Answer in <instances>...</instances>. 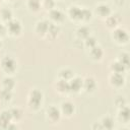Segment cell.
Returning <instances> with one entry per match:
<instances>
[{
    "instance_id": "obj_23",
    "label": "cell",
    "mask_w": 130,
    "mask_h": 130,
    "mask_svg": "<svg viewBox=\"0 0 130 130\" xmlns=\"http://www.w3.org/2000/svg\"><path fill=\"white\" fill-rule=\"evenodd\" d=\"M58 31H59V28H58L57 25H55V24H49V28H48V31H47V32H49V35H51L53 37H56L57 34H58Z\"/></svg>"
},
{
    "instance_id": "obj_25",
    "label": "cell",
    "mask_w": 130,
    "mask_h": 130,
    "mask_svg": "<svg viewBox=\"0 0 130 130\" xmlns=\"http://www.w3.org/2000/svg\"><path fill=\"white\" fill-rule=\"evenodd\" d=\"M1 15H2V18L5 19V20H10L11 19V16H12V13L9 9H3L1 11Z\"/></svg>"
},
{
    "instance_id": "obj_13",
    "label": "cell",
    "mask_w": 130,
    "mask_h": 130,
    "mask_svg": "<svg viewBox=\"0 0 130 130\" xmlns=\"http://www.w3.org/2000/svg\"><path fill=\"white\" fill-rule=\"evenodd\" d=\"M69 13H70V15H71L73 18H75V19H81V18H82L81 9L78 8V7H76V6L71 7L70 10H69Z\"/></svg>"
},
{
    "instance_id": "obj_18",
    "label": "cell",
    "mask_w": 130,
    "mask_h": 130,
    "mask_svg": "<svg viewBox=\"0 0 130 130\" xmlns=\"http://www.w3.org/2000/svg\"><path fill=\"white\" fill-rule=\"evenodd\" d=\"M11 96H12L11 90H9V89L4 88V89H2L0 91V99L3 100V101H9L11 99Z\"/></svg>"
},
{
    "instance_id": "obj_31",
    "label": "cell",
    "mask_w": 130,
    "mask_h": 130,
    "mask_svg": "<svg viewBox=\"0 0 130 130\" xmlns=\"http://www.w3.org/2000/svg\"><path fill=\"white\" fill-rule=\"evenodd\" d=\"M125 67L128 66V54H122L121 56V61H120Z\"/></svg>"
},
{
    "instance_id": "obj_29",
    "label": "cell",
    "mask_w": 130,
    "mask_h": 130,
    "mask_svg": "<svg viewBox=\"0 0 130 130\" xmlns=\"http://www.w3.org/2000/svg\"><path fill=\"white\" fill-rule=\"evenodd\" d=\"M10 113H11V116H12L13 118H16V119L20 118V116H21V112H20L19 109H12V110L10 111Z\"/></svg>"
},
{
    "instance_id": "obj_35",
    "label": "cell",
    "mask_w": 130,
    "mask_h": 130,
    "mask_svg": "<svg viewBox=\"0 0 130 130\" xmlns=\"http://www.w3.org/2000/svg\"><path fill=\"white\" fill-rule=\"evenodd\" d=\"M0 46H1V42H0Z\"/></svg>"
},
{
    "instance_id": "obj_32",
    "label": "cell",
    "mask_w": 130,
    "mask_h": 130,
    "mask_svg": "<svg viewBox=\"0 0 130 130\" xmlns=\"http://www.w3.org/2000/svg\"><path fill=\"white\" fill-rule=\"evenodd\" d=\"M116 104H117L119 107H124V106H125V100L119 96V98L116 100Z\"/></svg>"
},
{
    "instance_id": "obj_1",
    "label": "cell",
    "mask_w": 130,
    "mask_h": 130,
    "mask_svg": "<svg viewBox=\"0 0 130 130\" xmlns=\"http://www.w3.org/2000/svg\"><path fill=\"white\" fill-rule=\"evenodd\" d=\"M42 98H43V94L40 90H38V89L32 90L29 95V102H28L29 106L32 109H38L42 103Z\"/></svg>"
},
{
    "instance_id": "obj_15",
    "label": "cell",
    "mask_w": 130,
    "mask_h": 130,
    "mask_svg": "<svg viewBox=\"0 0 130 130\" xmlns=\"http://www.w3.org/2000/svg\"><path fill=\"white\" fill-rule=\"evenodd\" d=\"M90 54L91 56L94 58V59H101V57L103 56V50L100 48V47H92L91 48V51H90Z\"/></svg>"
},
{
    "instance_id": "obj_24",
    "label": "cell",
    "mask_w": 130,
    "mask_h": 130,
    "mask_svg": "<svg viewBox=\"0 0 130 130\" xmlns=\"http://www.w3.org/2000/svg\"><path fill=\"white\" fill-rule=\"evenodd\" d=\"M61 77H62V79H65V80L71 78V77H72V71L69 70V69H64V70H62V71H61Z\"/></svg>"
},
{
    "instance_id": "obj_7",
    "label": "cell",
    "mask_w": 130,
    "mask_h": 130,
    "mask_svg": "<svg viewBox=\"0 0 130 130\" xmlns=\"http://www.w3.org/2000/svg\"><path fill=\"white\" fill-rule=\"evenodd\" d=\"M48 116L52 121H57L60 118V111L56 107H51L48 110Z\"/></svg>"
},
{
    "instance_id": "obj_27",
    "label": "cell",
    "mask_w": 130,
    "mask_h": 130,
    "mask_svg": "<svg viewBox=\"0 0 130 130\" xmlns=\"http://www.w3.org/2000/svg\"><path fill=\"white\" fill-rule=\"evenodd\" d=\"M85 44H86L87 47L92 48V47L95 46L96 42H95V39H94V38H92V37H89V38H88V37H87V38H86V41H85Z\"/></svg>"
},
{
    "instance_id": "obj_9",
    "label": "cell",
    "mask_w": 130,
    "mask_h": 130,
    "mask_svg": "<svg viewBox=\"0 0 130 130\" xmlns=\"http://www.w3.org/2000/svg\"><path fill=\"white\" fill-rule=\"evenodd\" d=\"M62 111H63L64 114L70 116V115L73 113V111H74V106H73V104H71L70 102H65V103H63V104H62Z\"/></svg>"
},
{
    "instance_id": "obj_34",
    "label": "cell",
    "mask_w": 130,
    "mask_h": 130,
    "mask_svg": "<svg viewBox=\"0 0 130 130\" xmlns=\"http://www.w3.org/2000/svg\"><path fill=\"white\" fill-rule=\"evenodd\" d=\"M3 32H4V27H3V25L0 24V35H2Z\"/></svg>"
},
{
    "instance_id": "obj_26",
    "label": "cell",
    "mask_w": 130,
    "mask_h": 130,
    "mask_svg": "<svg viewBox=\"0 0 130 130\" xmlns=\"http://www.w3.org/2000/svg\"><path fill=\"white\" fill-rule=\"evenodd\" d=\"M28 6L32 10H38L40 7V0H29L28 1Z\"/></svg>"
},
{
    "instance_id": "obj_8",
    "label": "cell",
    "mask_w": 130,
    "mask_h": 130,
    "mask_svg": "<svg viewBox=\"0 0 130 130\" xmlns=\"http://www.w3.org/2000/svg\"><path fill=\"white\" fill-rule=\"evenodd\" d=\"M57 88L61 92H67V91L70 90V88H69V82H67V80H65V79H61L57 83Z\"/></svg>"
},
{
    "instance_id": "obj_19",
    "label": "cell",
    "mask_w": 130,
    "mask_h": 130,
    "mask_svg": "<svg viewBox=\"0 0 130 130\" xmlns=\"http://www.w3.org/2000/svg\"><path fill=\"white\" fill-rule=\"evenodd\" d=\"M3 85H4V88L11 90L13 88V86H14V80L12 78H10V77H6L3 80Z\"/></svg>"
},
{
    "instance_id": "obj_3",
    "label": "cell",
    "mask_w": 130,
    "mask_h": 130,
    "mask_svg": "<svg viewBox=\"0 0 130 130\" xmlns=\"http://www.w3.org/2000/svg\"><path fill=\"white\" fill-rule=\"evenodd\" d=\"M11 118H12V116H11L10 111H4V112H2L0 114V126L3 127V128L8 127V124L10 123Z\"/></svg>"
},
{
    "instance_id": "obj_12",
    "label": "cell",
    "mask_w": 130,
    "mask_h": 130,
    "mask_svg": "<svg viewBox=\"0 0 130 130\" xmlns=\"http://www.w3.org/2000/svg\"><path fill=\"white\" fill-rule=\"evenodd\" d=\"M96 11H98V13H99L100 15H102V16H107V15L110 14V7H109L108 5H106V4H101V5L98 6Z\"/></svg>"
},
{
    "instance_id": "obj_20",
    "label": "cell",
    "mask_w": 130,
    "mask_h": 130,
    "mask_svg": "<svg viewBox=\"0 0 130 130\" xmlns=\"http://www.w3.org/2000/svg\"><path fill=\"white\" fill-rule=\"evenodd\" d=\"M112 68H113V70H114L115 72L121 73V72H123V70H124L126 67H125L121 62H115V63H113Z\"/></svg>"
},
{
    "instance_id": "obj_2",
    "label": "cell",
    "mask_w": 130,
    "mask_h": 130,
    "mask_svg": "<svg viewBox=\"0 0 130 130\" xmlns=\"http://www.w3.org/2000/svg\"><path fill=\"white\" fill-rule=\"evenodd\" d=\"M2 67L5 71L7 72H12L15 70L16 68V63L15 61L10 58V57H5L3 60H2Z\"/></svg>"
},
{
    "instance_id": "obj_28",
    "label": "cell",
    "mask_w": 130,
    "mask_h": 130,
    "mask_svg": "<svg viewBox=\"0 0 130 130\" xmlns=\"http://www.w3.org/2000/svg\"><path fill=\"white\" fill-rule=\"evenodd\" d=\"M81 15H82V18L88 19V18H90V16H91V12H90L88 9L83 8V9H81Z\"/></svg>"
},
{
    "instance_id": "obj_14",
    "label": "cell",
    "mask_w": 130,
    "mask_h": 130,
    "mask_svg": "<svg viewBox=\"0 0 130 130\" xmlns=\"http://www.w3.org/2000/svg\"><path fill=\"white\" fill-rule=\"evenodd\" d=\"M49 28V23L47 21H40L37 24V30L40 34H46Z\"/></svg>"
},
{
    "instance_id": "obj_16",
    "label": "cell",
    "mask_w": 130,
    "mask_h": 130,
    "mask_svg": "<svg viewBox=\"0 0 130 130\" xmlns=\"http://www.w3.org/2000/svg\"><path fill=\"white\" fill-rule=\"evenodd\" d=\"M102 126L103 128H107V129H112L113 126H114V121L111 117H105L103 119V122H102Z\"/></svg>"
},
{
    "instance_id": "obj_21",
    "label": "cell",
    "mask_w": 130,
    "mask_h": 130,
    "mask_svg": "<svg viewBox=\"0 0 130 130\" xmlns=\"http://www.w3.org/2000/svg\"><path fill=\"white\" fill-rule=\"evenodd\" d=\"M77 32H78V36L80 38H87L89 35V29L86 26H81L80 28H78Z\"/></svg>"
},
{
    "instance_id": "obj_30",
    "label": "cell",
    "mask_w": 130,
    "mask_h": 130,
    "mask_svg": "<svg viewBox=\"0 0 130 130\" xmlns=\"http://www.w3.org/2000/svg\"><path fill=\"white\" fill-rule=\"evenodd\" d=\"M107 23H108L109 26H115V25L117 24V19H116V17H115V16L109 17L108 20H107Z\"/></svg>"
},
{
    "instance_id": "obj_4",
    "label": "cell",
    "mask_w": 130,
    "mask_h": 130,
    "mask_svg": "<svg viewBox=\"0 0 130 130\" xmlns=\"http://www.w3.org/2000/svg\"><path fill=\"white\" fill-rule=\"evenodd\" d=\"M7 28H8V30H9L11 34L17 35V34H19V31L21 30V25H20L19 21H17V20H11V19H10V20L8 21Z\"/></svg>"
},
{
    "instance_id": "obj_11",
    "label": "cell",
    "mask_w": 130,
    "mask_h": 130,
    "mask_svg": "<svg viewBox=\"0 0 130 130\" xmlns=\"http://www.w3.org/2000/svg\"><path fill=\"white\" fill-rule=\"evenodd\" d=\"M83 85H84V88H85L87 91H91V90H93V88L95 87V82H94V80H93L91 77H87V78L83 81Z\"/></svg>"
},
{
    "instance_id": "obj_10",
    "label": "cell",
    "mask_w": 130,
    "mask_h": 130,
    "mask_svg": "<svg viewBox=\"0 0 130 130\" xmlns=\"http://www.w3.org/2000/svg\"><path fill=\"white\" fill-rule=\"evenodd\" d=\"M111 80H112V83H113V84H115V85H121V84H123V82H124V77L122 76L121 73L115 72V73L112 75Z\"/></svg>"
},
{
    "instance_id": "obj_17",
    "label": "cell",
    "mask_w": 130,
    "mask_h": 130,
    "mask_svg": "<svg viewBox=\"0 0 130 130\" xmlns=\"http://www.w3.org/2000/svg\"><path fill=\"white\" fill-rule=\"evenodd\" d=\"M51 17H52L54 20L60 21V20H62V19L64 18V15H63V13H62L60 10L54 9V10L51 11Z\"/></svg>"
},
{
    "instance_id": "obj_5",
    "label": "cell",
    "mask_w": 130,
    "mask_h": 130,
    "mask_svg": "<svg viewBox=\"0 0 130 130\" xmlns=\"http://www.w3.org/2000/svg\"><path fill=\"white\" fill-rule=\"evenodd\" d=\"M114 38H115L118 42L124 43V42H126V41L128 40V35H127V32H126L124 29H122V28H117V29L115 30V32H114Z\"/></svg>"
},
{
    "instance_id": "obj_33",
    "label": "cell",
    "mask_w": 130,
    "mask_h": 130,
    "mask_svg": "<svg viewBox=\"0 0 130 130\" xmlns=\"http://www.w3.org/2000/svg\"><path fill=\"white\" fill-rule=\"evenodd\" d=\"M45 6L47 8H52L54 6V1L53 0H45Z\"/></svg>"
},
{
    "instance_id": "obj_22",
    "label": "cell",
    "mask_w": 130,
    "mask_h": 130,
    "mask_svg": "<svg viewBox=\"0 0 130 130\" xmlns=\"http://www.w3.org/2000/svg\"><path fill=\"white\" fill-rule=\"evenodd\" d=\"M120 117L125 122H127L129 120V110H128L127 107H122V111L120 112Z\"/></svg>"
},
{
    "instance_id": "obj_6",
    "label": "cell",
    "mask_w": 130,
    "mask_h": 130,
    "mask_svg": "<svg viewBox=\"0 0 130 130\" xmlns=\"http://www.w3.org/2000/svg\"><path fill=\"white\" fill-rule=\"evenodd\" d=\"M82 84H83V81H82L79 77H76V78H73V79L69 82V88H70V90H72V91H78V90L81 88Z\"/></svg>"
}]
</instances>
